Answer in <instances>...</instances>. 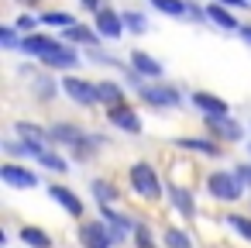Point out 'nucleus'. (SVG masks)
I'll use <instances>...</instances> for the list:
<instances>
[{
	"label": "nucleus",
	"instance_id": "nucleus-1",
	"mask_svg": "<svg viewBox=\"0 0 251 248\" xmlns=\"http://www.w3.org/2000/svg\"><path fill=\"white\" fill-rule=\"evenodd\" d=\"M134 97L148 110H182L189 104V93H182L176 83H158V80H148Z\"/></svg>",
	"mask_w": 251,
	"mask_h": 248
},
{
	"label": "nucleus",
	"instance_id": "nucleus-2",
	"mask_svg": "<svg viewBox=\"0 0 251 248\" xmlns=\"http://www.w3.org/2000/svg\"><path fill=\"white\" fill-rule=\"evenodd\" d=\"M127 186H131V193L141 196L145 203H158V200H162V190H165L158 169H155L148 159H138V162L127 165Z\"/></svg>",
	"mask_w": 251,
	"mask_h": 248
},
{
	"label": "nucleus",
	"instance_id": "nucleus-3",
	"mask_svg": "<svg viewBox=\"0 0 251 248\" xmlns=\"http://www.w3.org/2000/svg\"><path fill=\"white\" fill-rule=\"evenodd\" d=\"M244 183L237 179V172L234 169H210L206 172V196L210 200H217V203H241L244 200Z\"/></svg>",
	"mask_w": 251,
	"mask_h": 248
},
{
	"label": "nucleus",
	"instance_id": "nucleus-4",
	"mask_svg": "<svg viewBox=\"0 0 251 248\" xmlns=\"http://www.w3.org/2000/svg\"><path fill=\"white\" fill-rule=\"evenodd\" d=\"M76 241H79V248H117L121 245L103 217H83L76 224Z\"/></svg>",
	"mask_w": 251,
	"mask_h": 248
},
{
	"label": "nucleus",
	"instance_id": "nucleus-5",
	"mask_svg": "<svg viewBox=\"0 0 251 248\" xmlns=\"http://www.w3.org/2000/svg\"><path fill=\"white\" fill-rule=\"evenodd\" d=\"M62 93H66L76 107H83V110L100 107L97 80H90V76H79V73H62Z\"/></svg>",
	"mask_w": 251,
	"mask_h": 248
},
{
	"label": "nucleus",
	"instance_id": "nucleus-6",
	"mask_svg": "<svg viewBox=\"0 0 251 248\" xmlns=\"http://www.w3.org/2000/svg\"><path fill=\"white\" fill-rule=\"evenodd\" d=\"M103 117H107V124H110V128H117V131H124V135H134V138H138V135L145 131L138 107H134V104H127V100L103 107Z\"/></svg>",
	"mask_w": 251,
	"mask_h": 248
},
{
	"label": "nucleus",
	"instance_id": "nucleus-7",
	"mask_svg": "<svg viewBox=\"0 0 251 248\" xmlns=\"http://www.w3.org/2000/svg\"><path fill=\"white\" fill-rule=\"evenodd\" d=\"M79 62H83V55H79V49L76 45H69V42H62L59 38V45L45 55V59H38V66L42 69H52V73H76L79 69Z\"/></svg>",
	"mask_w": 251,
	"mask_h": 248
},
{
	"label": "nucleus",
	"instance_id": "nucleus-8",
	"mask_svg": "<svg viewBox=\"0 0 251 248\" xmlns=\"http://www.w3.org/2000/svg\"><path fill=\"white\" fill-rule=\"evenodd\" d=\"M203 128H206V135H213V138L224 141V145H241V141H244V124H241L234 114L203 117Z\"/></svg>",
	"mask_w": 251,
	"mask_h": 248
},
{
	"label": "nucleus",
	"instance_id": "nucleus-9",
	"mask_svg": "<svg viewBox=\"0 0 251 248\" xmlns=\"http://www.w3.org/2000/svg\"><path fill=\"white\" fill-rule=\"evenodd\" d=\"M0 183L11 186V190H35L38 186V172L18 159H4V165H0Z\"/></svg>",
	"mask_w": 251,
	"mask_h": 248
},
{
	"label": "nucleus",
	"instance_id": "nucleus-10",
	"mask_svg": "<svg viewBox=\"0 0 251 248\" xmlns=\"http://www.w3.org/2000/svg\"><path fill=\"white\" fill-rule=\"evenodd\" d=\"M172 145L182 148V152H189V155H206V159H220L224 148H227L213 135H179V138H172Z\"/></svg>",
	"mask_w": 251,
	"mask_h": 248
},
{
	"label": "nucleus",
	"instance_id": "nucleus-11",
	"mask_svg": "<svg viewBox=\"0 0 251 248\" xmlns=\"http://www.w3.org/2000/svg\"><path fill=\"white\" fill-rule=\"evenodd\" d=\"M100 207V217L110 224V231H114V238L124 245L127 238H134V227H138V217H131V214H124V210H117L114 203H97Z\"/></svg>",
	"mask_w": 251,
	"mask_h": 248
},
{
	"label": "nucleus",
	"instance_id": "nucleus-12",
	"mask_svg": "<svg viewBox=\"0 0 251 248\" xmlns=\"http://www.w3.org/2000/svg\"><path fill=\"white\" fill-rule=\"evenodd\" d=\"M189 107L200 114V117H224L230 114V104L210 90H189Z\"/></svg>",
	"mask_w": 251,
	"mask_h": 248
},
{
	"label": "nucleus",
	"instance_id": "nucleus-13",
	"mask_svg": "<svg viewBox=\"0 0 251 248\" xmlns=\"http://www.w3.org/2000/svg\"><path fill=\"white\" fill-rule=\"evenodd\" d=\"M49 196H52L69 217H76V220L86 217V200H83L73 186H66V183H49Z\"/></svg>",
	"mask_w": 251,
	"mask_h": 248
},
{
	"label": "nucleus",
	"instance_id": "nucleus-14",
	"mask_svg": "<svg viewBox=\"0 0 251 248\" xmlns=\"http://www.w3.org/2000/svg\"><path fill=\"white\" fill-rule=\"evenodd\" d=\"M93 28L100 31V38H103V42H117V38L127 31V28H124V14H121V11H114L110 4H107L100 14H93Z\"/></svg>",
	"mask_w": 251,
	"mask_h": 248
},
{
	"label": "nucleus",
	"instance_id": "nucleus-15",
	"mask_svg": "<svg viewBox=\"0 0 251 248\" xmlns=\"http://www.w3.org/2000/svg\"><path fill=\"white\" fill-rule=\"evenodd\" d=\"M165 196H169V203L176 207V214L179 217H186V220H193L196 217V196H193V186H182V183H165Z\"/></svg>",
	"mask_w": 251,
	"mask_h": 248
},
{
	"label": "nucleus",
	"instance_id": "nucleus-16",
	"mask_svg": "<svg viewBox=\"0 0 251 248\" xmlns=\"http://www.w3.org/2000/svg\"><path fill=\"white\" fill-rule=\"evenodd\" d=\"M31 93H35V100H42V104H52L59 93H62V76L59 73H52V69H42L38 76H31Z\"/></svg>",
	"mask_w": 251,
	"mask_h": 248
},
{
	"label": "nucleus",
	"instance_id": "nucleus-17",
	"mask_svg": "<svg viewBox=\"0 0 251 248\" xmlns=\"http://www.w3.org/2000/svg\"><path fill=\"white\" fill-rule=\"evenodd\" d=\"M107 145H110V138H107L103 131H83V138L69 148V159H73V162H90V159H93L100 148H107Z\"/></svg>",
	"mask_w": 251,
	"mask_h": 248
},
{
	"label": "nucleus",
	"instance_id": "nucleus-18",
	"mask_svg": "<svg viewBox=\"0 0 251 248\" xmlns=\"http://www.w3.org/2000/svg\"><path fill=\"white\" fill-rule=\"evenodd\" d=\"M62 42H69V45H76V49H97V45H103V38H100V31L93 28V25H83V21H76L73 28H62V35H59Z\"/></svg>",
	"mask_w": 251,
	"mask_h": 248
},
{
	"label": "nucleus",
	"instance_id": "nucleus-19",
	"mask_svg": "<svg viewBox=\"0 0 251 248\" xmlns=\"http://www.w3.org/2000/svg\"><path fill=\"white\" fill-rule=\"evenodd\" d=\"M206 14H210V28H217V31H224V35H237L241 21H237V14H234L230 7L220 4V0H206Z\"/></svg>",
	"mask_w": 251,
	"mask_h": 248
},
{
	"label": "nucleus",
	"instance_id": "nucleus-20",
	"mask_svg": "<svg viewBox=\"0 0 251 248\" xmlns=\"http://www.w3.org/2000/svg\"><path fill=\"white\" fill-rule=\"evenodd\" d=\"M59 45V38L55 35H45V31H31V35H25L21 38V55H28V59H45L52 49Z\"/></svg>",
	"mask_w": 251,
	"mask_h": 248
},
{
	"label": "nucleus",
	"instance_id": "nucleus-21",
	"mask_svg": "<svg viewBox=\"0 0 251 248\" xmlns=\"http://www.w3.org/2000/svg\"><path fill=\"white\" fill-rule=\"evenodd\" d=\"M127 62H131V69H134L138 76H145V80H162V76H165V66H162L151 52H145V49L127 52Z\"/></svg>",
	"mask_w": 251,
	"mask_h": 248
},
{
	"label": "nucleus",
	"instance_id": "nucleus-22",
	"mask_svg": "<svg viewBox=\"0 0 251 248\" xmlns=\"http://www.w3.org/2000/svg\"><path fill=\"white\" fill-rule=\"evenodd\" d=\"M49 135H52V148H73L79 138H83V128L76 121H52L49 124Z\"/></svg>",
	"mask_w": 251,
	"mask_h": 248
},
{
	"label": "nucleus",
	"instance_id": "nucleus-23",
	"mask_svg": "<svg viewBox=\"0 0 251 248\" xmlns=\"http://www.w3.org/2000/svg\"><path fill=\"white\" fill-rule=\"evenodd\" d=\"M14 135H18V138H25V141H35V145L52 148V135H49V128H45V124H38V121L18 117V121H14Z\"/></svg>",
	"mask_w": 251,
	"mask_h": 248
},
{
	"label": "nucleus",
	"instance_id": "nucleus-24",
	"mask_svg": "<svg viewBox=\"0 0 251 248\" xmlns=\"http://www.w3.org/2000/svg\"><path fill=\"white\" fill-rule=\"evenodd\" d=\"M0 148H4V155L7 159H35L38 162V155L45 152V145H35V141H25V138H4L0 141Z\"/></svg>",
	"mask_w": 251,
	"mask_h": 248
},
{
	"label": "nucleus",
	"instance_id": "nucleus-25",
	"mask_svg": "<svg viewBox=\"0 0 251 248\" xmlns=\"http://www.w3.org/2000/svg\"><path fill=\"white\" fill-rule=\"evenodd\" d=\"M18 241H21L25 248H52V245H55L52 234H49L45 227H38V224H25V227H18Z\"/></svg>",
	"mask_w": 251,
	"mask_h": 248
},
{
	"label": "nucleus",
	"instance_id": "nucleus-26",
	"mask_svg": "<svg viewBox=\"0 0 251 248\" xmlns=\"http://www.w3.org/2000/svg\"><path fill=\"white\" fill-rule=\"evenodd\" d=\"M90 193H93V200H97V203H117V200H121L117 183H114V179H107V176L90 179Z\"/></svg>",
	"mask_w": 251,
	"mask_h": 248
},
{
	"label": "nucleus",
	"instance_id": "nucleus-27",
	"mask_svg": "<svg viewBox=\"0 0 251 248\" xmlns=\"http://www.w3.org/2000/svg\"><path fill=\"white\" fill-rule=\"evenodd\" d=\"M158 238H162V245H165V248H196L193 234H189V231H182L179 224H165Z\"/></svg>",
	"mask_w": 251,
	"mask_h": 248
},
{
	"label": "nucleus",
	"instance_id": "nucleus-28",
	"mask_svg": "<svg viewBox=\"0 0 251 248\" xmlns=\"http://www.w3.org/2000/svg\"><path fill=\"white\" fill-rule=\"evenodd\" d=\"M38 165L42 169H49V172H55V176H66L73 165H69V159L59 152V148H45L42 155H38Z\"/></svg>",
	"mask_w": 251,
	"mask_h": 248
},
{
	"label": "nucleus",
	"instance_id": "nucleus-29",
	"mask_svg": "<svg viewBox=\"0 0 251 248\" xmlns=\"http://www.w3.org/2000/svg\"><path fill=\"white\" fill-rule=\"evenodd\" d=\"M97 93H100V107H110V104L127 100V97H124V86H121L117 80H97Z\"/></svg>",
	"mask_w": 251,
	"mask_h": 248
},
{
	"label": "nucleus",
	"instance_id": "nucleus-30",
	"mask_svg": "<svg viewBox=\"0 0 251 248\" xmlns=\"http://www.w3.org/2000/svg\"><path fill=\"white\" fill-rule=\"evenodd\" d=\"M148 7L165 14V18H186L189 14V0H148Z\"/></svg>",
	"mask_w": 251,
	"mask_h": 248
},
{
	"label": "nucleus",
	"instance_id": "nucleus-31",
	"mask_svg": "<svg viewBox=\"0 0 251 248\" xmlns=\"http://www.w3.org/2000/svg\"><path fill=\"white\" fill-rule=\"evenodd\" d=\"M134 248H165L162 245V238H155V231H151V224L148 220H141L138 217V227H134Z\"/></svg>",
	"mask_w": 251,
	"mask_h": 248
},
{
	"label": "nucleus",
	"instance_id": "nucleus-32",
	"mask_svg": "<svg viewBox=\"0 0 251 248\" xmlns=\"http://www.w3.org/2000/svg\"><path fill=\"white\" fill-rule=\"evenodd\" d=\"M224 224H227L237 238H244V241L251 245V214H237V210H230V214H224Z\"/></svg>",
	"mask_w": 251,
	"mask_h": 248
},
{
	"label": "nucleus",
	"instance_id": "nucleus-33",
	"mask_svg": "<svg viewBox=\"0 0 251 248\" xmlns=\"http://www.w3.org/2000/svg\"><path fill=\"white\" fill-rule=\"evenodd\" d=\"M38 18H42V25H45V28H59V31H62V28H73V25L79 21L73 11H42Z\"/></svg>",
	"mask_w": 251,
	"mask_h": 248
},
{
	"label": "nucleus",
	"instance_id": "nucleus-34",
	"mask_svg": "<svg viewBox=\"0 0 251 248\" xmlns=\"http://www.w3.org/2000/svg\"><path fill=\"white\" fill-rule=\"evenodd\" d=\"M121 14H124V28H127L131 35H148V31H151V25H148V14H145V11L127 7V11H121Z\"/></svg>",
	"mask_w": 251,
	"mask_h": 248
},
{
	"label": "nucleus",
	"instance_id": "nucleus-35",
	"mask_svg": "<svg viewBox=\"0 0 251 248\" xmlns=\"http://www.w3.org/2000/svg\"><path fill=\"white\" fill-rule=\"evenodd\" d=\"M21 28L18 25H0V49L4 52H21Z\"/></svg>",
	"mask_w": 251,
	"mask_h": 248
},
{
	"label": "nucleus",
	"instance_id": "nucleus-36",
	"mask_svg": "<svg viewBox=\"0 0 251 248\" xmlns=\"http://www.w3.org/2000/svg\"><path fill=\"white\" fill-rule=\"evenodd\" d=\"M186 21H193V25H200V28H210V14H206V4L200 7L196 0H189V14H186Z\"/></svg>",
	"mask_w": 251,
	"mask_h": 248
},
{
	"label": "nucleus",
	"instance_id": "nucleus-37",
	"mask_svg": "<svg viewBox=\"0 0 251 248\" xmlns=\"http://www.w3.org/2000/svg\"><path fill=\"white\" fill-rule=\"evenodd\" d=\"M14 25L21 28V35H31V31H38L42 18H38V14H31V11H25V14H18V21H14Z\"/></svg>",
	"mask_w": 251,
	"mask_h": 248
},
{
	"label": "nucleus",
	"instance_id": "nucleus-38",
	"mask_svg": "<svg viewBox=\"0 0 251 248\" xmlns=\"http://www.w3.org/2000/svg\"><path fill=\"white\" fill-rule=\"evenodd\" d=\"M234 172H237V179L244 183V190L251 193V159H244V162H237V165H234Z\"/></svg>",
	"mask_w": 251,
	"mask_h": 248
},
{
	"label": "nucleus",
	"instance_id": "nucleus-39",
	"mask_svg": "<svg viewBox=\"0 0 251 248\" xmlns=\"http://www.w3.org/2000/svg\"><path fill=\"white\" fill-rule=\"evenodd\" d=\"M107 7V0H79V14H100Z\"/></svg>",
	"mask_w": 251,
	"mask_h": 248
},
{
	"label": "nucleus",
	"instance_id": "nucleus-40",
	"mask_svg": "<svg viewBox=\"0 0 251 248\" xmlns=\"http://www.w3.org/2000/svg\"><path fill=\"white\" fill-rule=\"evenodd\" d=\"M38 73H42V69H38L35 62H21V66H18V76H25V80H31V76H38Z\"/></svg>",
	"mask_w": 251,
	"mask_h": 248
},
{
	"label": "nucleus",
	"instance_id": "nucleus-41",
	"mask_svg": "<svg viewBox=\"0 0 251 248\" xmlns=\"http://www.w3.org/2000/svg\"><path fill=\"white\" fill-rule=\"evenodd\" d=\"M220 4L230 11H251V0H220Z\"/></svg>",
	"mask_w": 251,
	"mask_h": 248
},
{
	"label": "nucleus",
	"instance_id": "nucleus-42",
	"mask_svg": "<svg viewBox=\"0 0 251 248\" xmlns=\"http://www.w3.org/2000/svg\"><path fill=\"white\" fill-rule=\"evenodd\" d=\"M237 38H241L244 45H251V21H244V25L237 28Z\"/></svg>",
	"mask_w": 251,
	"mask_h": 248
},
{
	"label": "nucleus",
	"instance_id": "nucleus-43",
	"mask_svg": "<svg viewBox=\"0 0 251 248\" xmlns=\"http://www.w3.org/2000/svg\"><path fill=\"white\" fill-rule=\"evenodd\" d=\"M11 4H21V7H28V11H35V7H42V0H11Z\"/></svg>",
	"mask_w": 251,
	"mask_h": 248
},
{
	"label": "nucleus",
	"instance_id": "nucleus-44",
	"mask_svg": "<svg viewBox=\"0 0 251 248\" xmlns=\"http://www.w3.org/2000/svg\"><path fill=\"white\" fill-rule=\"evenodd\" d=\"M248 159H251V141H248Z\"/></svg>",
	"mask_w": 251,
	"mask_h": 248
},
{
	"label": "nucleus",
	"instance_id": "nucleus-45",
	"mask_svg": "<svg viewBox=\"0 0 251 248\" xmlns=\"http://www.w3.org/2000/svg\"><path fill=\"white\" fill-rule=\"evenodd\" d=\"M248 128H251V121H248Z\"/></svg>",
	"mask_w": 251,
	"mask_h": 248
}]
</instances>
